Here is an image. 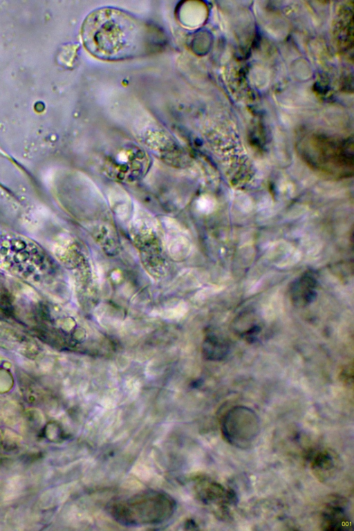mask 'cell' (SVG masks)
I'll return each mask as SVG.
<instances>
[{"instance_id":"cell-7","label":"cell","mask_w":354,"mask_h":531,"mask_svg":"<svg viewBox=\"0 0 354 531\" xmlns=\"http://www.w3.org/2000/svg\"><path fill=\"white\" fill-rule=\"evenodd\" d=\"M146 145L162 161L175 167L185 165L186 156L183 148L167 132L151 129L145 132Z\"/></svg>"},{"instance_id":"cell-1","label":"cell","mask_w":354,"mask_h":531,"mask_svg":"<svg viewBox=\"0 0 354 531\" xmlns=\"http://www.w3.org/2000/svg\"><path fill=\"white\" fill-rule=\"evenodd\" d=\"M86 49L106 61L127 59L151 53L163 43V37L151 24L115 8L92 11L82 27Z\"/></svg>"},{"instance_id":"cell-14","label":"cell","mask_w":354,"mask_h":531,"mask_svg":"<svg viewBox=\"0 0 354 531\" xmlns=\"http://www.w3.org/2000/svg\"><path fill=\"white\" fill-rule=\"evenodd\" d=\"M113 199H111V205L116 216L122 219H127L129 218V215H133L131 213L130 201L127 198L123 192H120V197H118V192H115Z\"/></svg>"},{"instance_id":"cell-11","label":"cell","mask_w":354,"mask_h":531,"mask_svg":"<svg viewBox=\"0 0 354 531\" xmlns=\"http://www.w3.org/2000/svg\"><path fill=\"white\" fill-rule=\"evenodd\" d=\"M317 281L312 272H306L292 283L289 295L292 304L304 307L313 302L317 295Z\"/></svg>"},{"instance_id":"cell-5","label":"cell","mask_w":354,"mask_h":531,"mask_svg":"<svg viewBox=\"0 0 354 531\" xmlns=\"http://www.w3.org/2000/svg\"><path fill=\"white\" fill-rule=\"evenodd\" d=\"M221 431L223 438L230 445L239 449L252 446L260 433V419L251 408L236 405L222 416Z\"/></svg>"},{"instance_id":"cell-12","label":"cell","mask_w":354,"mask_h":531,"mask_svg":"<svg viewBox=\"0 0 354 531\" xmlns=\"http://www.w3.org/2000/svg\"><path fill=\"white\" fill-rule=\"evenodd\" d=\"M234 333L248 342L254 341L262 326L260 319L252 312L243 313L234 322Z\"/></svg>"},{"instance_id":"cell-10","label":"cell","mask_w":354,"mask_h":531,"mask_svg":"<svg viewBox=\"0 0 354 531\" xmlns=\"http://www.w3.org/2000/svg\"><path fill=\"white\" fill-rule=\"evenodd\" d=\"M321 526L324 530L332 531L352 528L346 505L340 501H333L327 503L321 513Z\"/></svg>"},{"instance_id":"cell-2","label":"cell","mask_w":354,"mask_h":531,"mask_svg":"<svg viewBox=\"0 0 354 531\" xmlns=\"http://www.w3.org/2000/svg\"><path fill=\"white\" fill-rule=\"evenodd\" d=\"M299 151L304 162L323 176L336 180L353 176L352 139L313 134L299 142Z\"/></svg>"},{"instance_id":"cell-13","label":"cell","mask_w":354,"mask_h":531,"mask_svg":"<svg viewBox=\"0 0 354 531\" xmlns=\"http://www.w3.org/2000/svg\"><path fill=\"white\" fill-rule=\"evenodd\" d=\"M230 351L227 340L214 333L209 334L203 345V353L209 360L218 361L226 357Z\"/></svg>"},{"instance_id":"cell-6","label":"cell","mask_w":354,"mask_h":531,"mask_svg":"<svg viewBox=\"0 0 354 531\" xmlns=\"http://www.w3.org/2000/svg\"><path fill=\"white\" fill-rule=\"evenodd\" d=\"M129 234L136 246L143 252H158L160 234L155 219L142 210H134L130 218Z\"/></svg>"},{"instance_id":"cell-4","label":"cell","mask_w":354,"mask_h":531,"mask_svg":"<svg viewBox=\"0 0 354 531\" xmlns=\"http://www.w3.org/2000/svg\"><path fill=\"white\" fill-rule=\"evenodd\" d=\"M150 167L147 153L134 144H122L105 155L102 173L119 183H132L143 178Z\"/></svg>"},{"instance_id":"cell-9","label":"cell","mask_w":354,"mask_h":531,"mask_svg":"<svg viewBox=\"0 0 354 531\" xmlns=\"http://www.w3.org/2000/svg\"><path fill=\"white\" fill-rule=\"evenodd\" d=\"M310 469L321 481H327L335 476L339 469L337 456L328 449L313 451L309 456Z\"/></svg>"},{"instance_id":"cell-8","label":"cell","mask_w":354,"mask_h":531,"mask_svg":"<svg viewBox=\"0 0 354 531\" xmlns=\"http://www.w3.org/2000/svg\"><path fill=\"white\" fill-rule=\"evenodd\" d=\"M194 493L203 504L224 506L225 501L234 499L231 492L226 490L218 483L207 478H198L194 481Z\"/></svg>"},{"instance_id":"cell-3","label":"cell","mask_w":354,"mask_h":531,"mask_svg":"<svg viewBox=\"0 0 354 531\" xmlns=\"http://www.w3.org/2000/svg\"><path fill=\"white\" fill-rule=\"evenodd\" d=\"M176 508V502L170 495L149 490L113 501L109 506V512L122 525H155L169 520Z\"/></svg>"}]
</instances>
